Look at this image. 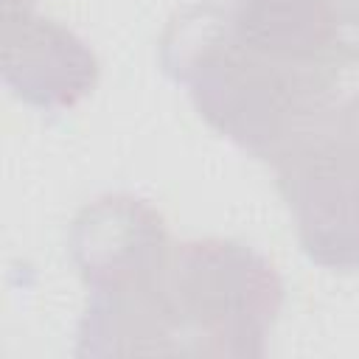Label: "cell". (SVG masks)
I'll return each instance as SVG.
<instances>
[{"instance_id": "6da1fadb", "label": "cell", "mask_w": 359, "mask_h": 359, "mask_svg": "<svg viewBox=\"0 0 359 359\" xmlns=\"http://www.w3.org/2000/svg\"><path fill=\"white\" fill-rule=\"evenodd\" d=\"M160 62L205 123L266 163L359 101V45L337 39L314 56H272L241 42L219 3L177 11Z\"/></svg>"}, {"instance_id": "7a4b0ae2", "label": "cell", "mask_w": 359, "mask_h": 359, "mask_svg": "<svg viewBox=\"0 0 359 359\" xmlns=\"http://www.w3.org/2000/svg\"><path fill=\"white\" fill-rule=\"evenodd\" d=\"M163 294L182 356H264L283 306V280L258 250L230 238L171 247Z\"/></svg>"}, {"instance_id": "3957f363", "label": "cell", "mask_w": 359, "mask_h": 359, "mask_svg": "<svg viewBox=\"0 0 359 359\" xmlns=\"http://www.w3.org/2000/svg\"><path fill=\"white\" fill-rule=\"evenodd\" d=\"M278 191L306 258L331 272L359 269V101L272 160Z\"/></svg>"}, {"instance_id": "277c9868", "label": "cell", "mask_w": 359, "mask_h": 359, "mask_svg": "<svg viewBox=\"0 0 359 359\" xmlns=\"http://www.w3.org/2000/svg\"><path fill=\"white\" fill-rule=\"evenodd\" d=\"M67 247L87 289L112 292L160 280L174 244L165 219L146 199L104 194L76 213Z\"/></svg>"}, {"instance_id": "5b68a950", "label": "cell", "mask_w": 359, "mask_h": 359, "mask_svg": "<svg viewBox=\"0 0 359 359\" xmlns=\"http://www.w3.org/2000/svg\"><path fill=\"white\" fill-rule=\"evenodd\" d=\"M98 56L67 25L34 11V0H3L0 76L28 107L62 112L98 84Z\"/></svg>"}, {"instance_id": "8992f818", "label": "cell", "mask_w": 359, "mask_h": 359, "mask_svg": "<svg viewBox=\"0 0 359 359\" xmlns=\"http://www.w3.org/2000/svg\"><path fill=\"white\" fill-rule=\"evenodd\" d=\"M230 22L241 42L272 56H314L339 36L334 0H233Z\"/></svg>"}, {"instance_id": "52a82bcc", "label": "cell", "mask_w": 359, "mask_h": 359, "mask_svg": "<svg viewBox=\"0 0 359 359\" xmlns=\"http://www.w3.org/2000/svg\"><path fill=\"white\" fill-rule=\"evenodd\" d=\"M334 3H337L339 20L359 31V0H334Z\"/></svg>"}]
</instances>
